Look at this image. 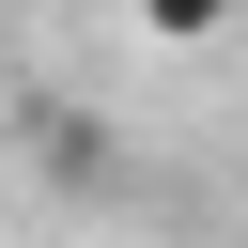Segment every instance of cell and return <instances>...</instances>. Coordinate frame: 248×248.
I'll return each mask as SVG.
<instances>
[{"label":"cell","instance_id":"obj_1","mask_svg":"<svg viewBox=\"0 0 248 248\" xmlns=\"http://www.w3.org/2000/svg\"><path fill=\"white\" fill-rule=\"evenodd\" d=\"M140 31H155V46H217V31H232V0H140Z\"/></svg>","mask_w":248,"mask_h":248}]
</instances>
